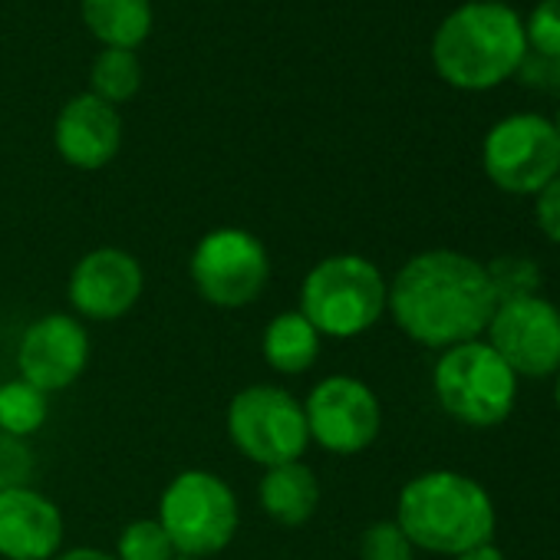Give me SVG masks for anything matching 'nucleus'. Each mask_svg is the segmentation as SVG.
Listing matches in <instances>:
<instances>
[{
    "label": "nucleus",
    "instance_id": "7",
    "mask_svg": "<svg viewBox=\"0 0 560 560\" xmlns=\"http://www.w3.org/2000/svg\"><path fill=\"white\" fill-rule=\"evenodd\" d=\"M224 425L231 445L260 468L301 462L311 445L304 402L273 383H254L234 393Z\"/></svg>",
    "mask_w": 560,
    "mask_h": 560
},
{
    "label": "nucleus",
    "instance_id": "25",
    "mask_svg": "<svg viewBox=\"0 0 560 560\" xmlns=\"http://www.w3.org/2000/svg\"><path fill=\"white\" fill-rule=\"evenodd\" d=\"M534 221L547 241L560 244V172L534 195Z\"/></svg>",
    "mask_w": 560,
    "mask_h": 560
},
{
    "label": "nucleus",
    "instance_id": "1",
    "mask_svg": "<svg viewBox=\"0 0 560 560\" xmlns=\"http://www.w3.org/2000/svg\"><path fill=\"white\" fill-rule=\"evenodd\" d=\"M494 307L498 294L488 267L445 247L409 257L396 270L386 294V311L396 327L409 340L432 350L478 340L488 330Z\"/></svg>",
    "mask_w": 560,
    "mask_h": 560
},
{
    "label": "nucleus",
    "instance_id": "19",
    "mask_svg": "<svg viewBox=\"0 0 560 560\" xmlns=\"http://www.w3.org/2000/svg\"><path fill=\"white\" fill-rule=\"evenodd\" d=\"M50 419V399L37 386L24 380H11L0 386V432L8 439H31Z\"/></svg>",
    "mask_w": 560,
    "mask_h": 560
},
{
    "label": "nucleus",
    "instance_id": "2",
    "mask_svg": "<svg viewBox=\"0 0 560 560\" xmlns=\"http://www.w3.org/2000/svg\"><path fill=\"white\" fill-rule=\"evenodd\" d=\"M524 60V21L501 0H468L439 24L432 37V67L455 90H494L521 73Z\"/></svg>",
    "mask_w": 560,
    "mask_h": 560
},
{
    "label": "nucleus",
    "instance_id": "14",
    "mask_svg": "<svg viewBox=\"0 0 560 560\" xmlns=\"http://www.w3.org/2000/svg\"><path fill=\"white\" fill-rule=\"evenodd\" d=\"M63 544L60 508L31 485L0 488V557L54 560Z\"/></svg>",
    "mask_w": 560,
    "mask_h": 560
},
{
    "label": "nucleus",
    "instance_id": "3",
    "mask_svg": "<svg viewBox=\"0 0 560 560\" xmlns=\"http://www.w3.org/2000/svg\"><path fill=\"white\" fill-rule=\"evenodd\" d=\"M396 524L406 530L412 547L458 557L471 547L491 544L498 511L485 485L462 471L435 468L402 485Z\"/></svg>",
    "mask_w": 560,
    "mask_h": 560
},
{
    "label": "nucleus",
    "instance_id": "21",
    "mask_svg": "<svg viewBox=\"0 0 560 560\" xmlns=\"http://www.w3.org/2000/svg\"><path fill=\"white\" fill-rule=\"evenodd\" d=\"M178 550L159 517L129 521L116 540V560H175Z\"/></svg>",
    "mask_w": 560,
    "mask_h": 560
},
{
    "label": "nucleus",
    "instance_id": "11",
    "mask_svg": "<svg viewBox=\"0 0 560 560\" xmlns=\"http://www.w3.org/2000/svg\"><path fill=\"white\" fill-rule=\"evenodd\" d=\"M485 334L514 376L544 380L560 370V311L537 294L498 301Z\"/></svg>",
    "mask_w": 560,
    "mask_h": 560
},
{
    "label": "nucleus",
    "instance_id": "4",
    "mask_svg": "<svg viewBox=\"0 0 560 560\" xmlns=\"http://www.w3.org/2000/svg\"><path fill=\"white\" fill-rule=\"evenodd\" d=\"M389 284L383 270L363 254H330L317 260L301 284V314L320 337L353 340L386 314Z\"/></svg>",
    "mask_w": 560,
    "mask_h": 560
},
{
    "label": "nucleus",
    "instance_id": "12",
    "mask_svg": "<svg viewBox=\"0 0 560 560\" xmlns=\"http://www.w3.org/2000/svg\"><path fill=\"white\" fill-rule=\"evenodd\" d=\"M145 291V273L136 254L122 247H96L77 260L67 280L73 317L93 324L122 320Z\"/></svg>",
    "mask_w": 560,
    "mask_h": 560
},
{
    "label": "nucleus",
    "instance_id": "18",
    "mask_svg": "<svg viewBox=\"0 0 560 560\" xmlns=\"http://www.w3.org/2000/svg\"><path fill=\"white\" fill-rule=\"evenodd\" d=\"M80 11L103 50H136L152 31V0H83Z\"/></svg>",
    "mask_w": 560,
    "mask_h": 560
},
{
    "label": "nucleus",
    "instance_id": "8",
    "mask_svg": "<svg viewBox=\"0 0 560 560\" xmlns=\"http://www.w3.org/2000/svg\"><path fill=\"white\" fill-rule=\"evenodd\" d=\"M188 277L205 304L241 311L267 291L270 254L264 241L244 228H214L195 244Z\"/></svg>",
    "mask_w": 560,
    "mask_h": 560
},
{
    "label": "nucleus",
    "instance_id": "10",
    "mask_svg": "<svg viewBox=\"0 0 560 560\" xmlns=\"http://www.w3.org/2000/svg\"><path fill=\"white\" fill-rule=\"evenodd\" d=\"M307 432L330 455L366 452L383 429L380 396L357 376H327L304 399Z\"/></svg>",
    "mask_w": 560,
    "mask_h": 560
},
{
    "label": "nucleus",
    "instance_id": "23",
    "mask_svg": "<svg viewBox=\"0 0 560 560\" xmlns=\"http://www.w3.org/2000/svg\"><path fill=\"white\" fill-rule=\"evenodd\" d=\"M527 50L544 60H560V0H537L524 21Z\"/></svg>",
    "mask_w": 560,
    "mask_h": 560
},
{
    "label": "nucleus",
    "instance_id": "9",
    "mask_svg": "<svg viewBox=\"0 0 560 560\" xmlns=\"http://www.w3.org/2000/svg\"><path fill=\"white\" fill-rule=\"evenodd\" d=\"M481 168L508 195H537L560 172V139L553 119L514 113L494 122L481 142Z\"/></svg>",
    "mask_w": 560,
    "mask_h": 560
},
{
    "label": "nucleus",
    "instance_id": "13",
    "mask_svg": "<svg viewBox=\"0 0 560 560\" xmlns=\"http://www.w3.org/2000/svg\"><path fill=\"white\" fill-rule=\"evenodd\" d=\"M90 366V334L73 314H47L34 320L18 347V373L40 393L70 389Z\"/></svg>",
    "mask_w": 560,
    "mask_h": 560
},
{
    "label": "nucleus",
    "instance_id": "6",
    "mask_svg": "<svg viewBox=\"0 0 560 560\" xmlns=\"http://www.w3.org/2000/svg\"><path fill=\"white\" fill-rule=\"evenodd\" d=\"M432 389L452 419L471 429H491L514 412L517 376L485 340H468L442 350Z\"/></svg>",
    "mask_w": 560,
    "mask_h": 560
},
{
    "label": "nucleus",
    "instance_id": "28",
    "mask_svg": "<svg viewBox=\"0 0 560 560\" xmlns=\"http://www.w3.org/2000/svg\"><path fill=\"white\" fill-rule=\"evenodd\" d=\"M553 399H557V409H560V370H557V383H553Z\"/></svg>",
    "mask_w": 560,
    "mask_h": 560
},
{
    "label": "nucleus",
    "instance_id": "17",
    "mask_svg": "<svg viewBox=\"0 0 560 560\" xmlns=\"http://www.w3.org/2000/svg\"><path fill=\"white\" fill-rule=\"evenodd\" d=\"M324 337L314 330V324L301 311H280L260 340V353L267 366L280 376H301L320 360Z\"/></svg>",
    "mask_w": 560,
    "mask_h": 560
},
{
    "label": "nucleus",
    "instance_id": "22",
    "mask_svg": "<svg viewBox=\"0 0 560 560\" xmlns=\"http://www.w3.org/2000/svg\"><path fill=\"white\" fill-rule=\"evenodd\" d=\"M488 277H491V288H494L498 301L530 298V294H537V284H540V273H537L534 260H527V257H498L494 264H488Z\"/></svg>",
    "mask_w": 560,
    "mask_h": 560
},
{
    "label": "nucleus",
    "instance_id": "29",
    "mask_svg": "<svg viewBox=\"0 0 560 560\" xmlns=\"http://www.w3.org/2000/svg\"><path fill=\"white\" fill-rule=\"evenodd\" d=\"M553 129H557V139H560V113H557V119H553Z\"/></svg>",
    "mask_w": 560,
    "mask_h": 560
},
{
    "label": "nucleus",
    "instance_id": "5",
    "mask_svg": "<svg viewBox=\"0 0 560 560\" xmlns=\"http://www.w3.org/2000/svg\"><path fill=\"white\" fill-rule=\"evenodd\" d=\"M159 524L178 557H214L237 537L241 508L231 485L205 468L178 471L159 498Z\"/></svg>",
    "mask_w": 560,
    "mask_h": 560
},
{
    "label": "nucleus",
    "instance_id": "30",
    "mask_svg": "<svg viewBox=\"0 0 560 560\" xmlns=\"http://www.w3.org/2000/svg\"><path fill=\"white\" fill-rule=\"evenodd\" d=\"M175 560H198V557H175Z\"/></svg>",
    "mask_w": 560,
    "mask_h": 560
},
{
    "label": "nucleus",
    "instance_id": "26",
    "mask_svg": "<svg viewBox=\"0 0 560 560\" xmlns=\"http://www.w3.org/2000/svg\"><path fill=\"white\" fill-rule=\"evenodd\" d=\"M54 560H116V553L100 550V547H73L67 553H57Z\"/></svg>",
    "mask_w": 560,
    "mask_h": 560
},
{
    "label": "nucleus",
    "instance_id": "24",
    "mask_svg": "<svg viewBox=\"0 0 560 560\" xmlns=\"http://www.w3.org/2000/svg\"><path fill=\"white\" fill-rule=\"evenodd\" d=\"M360 560H416V547L393 521H373L360 537Z\"/></svg>",
    "mask_w": 560,
    "mask_h": 560
},
{
    "label": "nucleus",
    "instance_id": "15",
    "mask_svg": "<svg viewBox=\"0 0 560 560\" xmlns=\"http://www.w3.org/2000/svg\"><path fill=\"white\" fill-rule=\"evenodd\" d=\"M54 145L60 159L80 172L106 168L122 145V119L119 109L103 103L93 93L73 96L54 126Z\"/></svg>",
    "mask_w": 560,
    "mask_h": 560
},
{
    "label": "nucleus",
    "instance_id": "16",
    "mask_svg": "<svg viewBox=\"0 0 560 560\" xmlns=\"http://www.w3.org/2000/svg\"><path fill=\"white\" fill-rule=\"evenodd\" d=\"M257 504L280 527H304L320 508V481L304 458L264 468V478L257 481Z\"/></svg>",
    "mask_w": 560,
    "mask_h": 560
},
{
    "label": "nucleus",
    "instance_id": "27",
    "mask_svg": "<svg viewBox=\"0 0 560 560\" xmlns=\"http://www.w3.org/2000/svg\"><path fill=\"white\" fill-rule=\"evenodd\" d=\"M452 560H504V553L494 544H481V547H471V550H465V553H458Z\"/></svg>",
    "mask_w": 560,
    "mask_h": 560
},
{
    "label": "nucleus",
    "instance_id": "20",
    "mask_svg": "<svg viewBox=\"0 0 560 560\" xmlns=\"http://www.w3.org/2000/svg\"><path fill=\"white\" fill-rule=\"evenodd\" d=\"M93 96L109 106L129 103L142 86V67L136 50H103L93 63Z\"/></svg>",
    "mask_w": 560,
    "mask_h": 560
}]
</instances>
